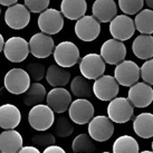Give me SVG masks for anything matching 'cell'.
<instances>
[{"instance_id": "obj_13", "label": "cell", "mask_w": 153, "mask_h": 153, "mask_svg": "<svg viewBox=\"0 0 153 153\" xmlns=\"http://www.w3.org/2000/svg\"><path fill=\"white\" fill-rule=\"evenodd\" d=\"M126 47L123 44V42H120L116 39H108L103 44L101 47V54L104 63H107L110 65H117L124 60L126 56Z\"/></svg>"}, {"instance_id": "obj_23", "label": "cell", "mask_w": 153, "mask_h": 153, "mask_svg": "<svg viewBox=\"0 0 153 153\" xmlns=\"http://www.w3.org/2000/svg\"><path fill=\"white\" fill-rule=\"evenodd\" d=\"M132 51L140 59H151L153 57V37L151 35H140L132 43Z\"/></svg>"}, {"instance_id": "obj_43", "label": "cell", "mask_w": 153, "mask_h": 153, "mask_svg": "<svg viewBox=\"0 0 153 153\" xmlns=\"http://www.w3.org/2000/svg\"><path fill=\"white\" fill-rule=\"evenodd\" d=\"M102 153H111V152H102Z\"/></svg>"}, {"instance_id": "obj_27", "label": "cell", "mask_w": 153, "mask_h": 153, "mask_svg": "<svg viewBox=\"0 0 153 153\" xmlns=\"http://www.w3.org/2000/svg\"><path fill=\"white\" fill-rule=\"evenodd\" d=\"M135 28L142 35H151L153 33V11L152 9H144L137 13L135 20H133Z\"/></svg>"}, {"instance_id": "obj_20", "label": "cell", "mask_w": 153, "mask_h": 153, "mask_svg": "<svg viewBox=\"0 0 153 153\" xmlns=\"http://www.w3.org/2000/svg\"><path fill=\"white\" fill-rule=\"evenodd\" d=\"M22 122V113L13 104H4L0 106V128L13 130Z\"/></svg>"}, {"instance_id": "obj_32", "label": "cell", "mask_w": 153, "mask_h": 153, "mask_svg": "<svg viewBox=\"0 0 153 153\" xmlns=\"http://www.w3.org/2000/svg\"><path fill=\"white\" fill-rule=\"evenodd\" d=\"M33 144L36 145V148H47L49 145H54L56 143V139L54 134L48 131H39L31 137Z\"/></svg>"}, {"instance_id": "obj_40", "label": "cell", "mask_w": 153, "mask_h": 153, "mask_svg": "<svg viewBox=\"0 0 153 153\" xmlns=\"http://www.w3.org/2000/svg\"><path fill=\"white\" fill-rule=\"evenodd\" d=\"M4 36L0 34V53L1 51L4 49Z\"/></svg>"}, {"instance_id": "obj_17", "label": "cell", "mask_w": 153, "mask_h": 153, "mask_svg": "<svg viewBox=\"0 0 153 153\" xmlns=\"http://www.w3.org/2000/svg\"><path fill=\"white\" fill-rule=\"evenodd\" d=\"M28 46L29 53H31L36 58H47L53 54L55 44L49 35L37 33L30 38Z\"/></svg>"}, {"instance_id": "obj_12", "label": "cell", "mask_w": 153, "mask_h": 153, "mask_svg": "<svg viewBox=\"0 0 153 153\" xmlns=\"http://www.w3.org/2000/svg\"><path fill=\"white\" fill-rule=\"evenodd\" d=\"M79 71L83 77L87 79H96L105 72V63L98 54L91 53L79 60Z\"/></svg>"}, {"instance_id": "obj_24", "label": "cell", "mask_w": 153, "mask_h": 153, "mask_svg": "<svg viewBox=\"0 0 153 153\" xmlns=\"http://www.w3.org/2000/svg\"><path fill=\"white\" fill-rule=\"evenodd\" d=\"M133 130L142 139H151L153 136V115L141 113L133 121Z\"/></svg>"}, {"instance_id": "obj_29", "label": "cell", "mask_w": 153, "mask_h": 153, "mask_svg": "<svg viewBox=\"0 0 153 153\" xmlns=\"http://www.w3.org/2000/svg\"><path fill=\"white\" fill-rule=\"evenodd\" d=\"M72 150L75 153H94L96 150L94 140L86 133H82L74 139Z\"/></svg>"}, {"instance_id": "obj_37", "label": "cell", "mask_w": 153, "mask_h": 153, "mask_svg": "<svg viewBox=\"0 0 153 153\" xmlns=\"http://www.w3.org/2000/svg\"><path fill=\"white\" fill-rule=\"evenodd\" d=\"M43 153H66V152H65V150L63 149V148H60L58 145L54 144V145H49V146L45 148Z\"/></svg>"}, {"instance_id": "obj_36", "label": "cell", "mask_w": 153, "mask_h": 153, "mask_svg": "<svg viewBox=\"0 0 153 153\" xmlns=\"http://www.w3.org/2000/svg\"><path fill=\"white\" fill-rule=\"evenodd\" d=\"M51 0H25V7L31 13H42L48 8Z\"/></svg>"}, {"instance_id": "obj_9", "label": "cell", "mask_w": 153, "mask_h": 153, "mask_svg": "<svg viewBox=\"0 0 153 153\" xmlns=\"http://www.w3.org/2000/svg\"><path fill=\"white\" fill-rule=\"evenodd\" d=\"M4 54L11 63H22L29 54V46L27 40L22 37H11L4 45Z\"/></svg>"}, {"instance_id": "obj_2", "label": "cell", "mask_w": 153, "mask_h": 153, "mask_svg": "<svg viewBox=\"0 0 153 153\" xmlns=\"http://www.w3.org/2000/svg\"><path fill=\"white\" fill-rule=\"evenodd\" d=\"M55 121L54 112L44 104H37L33 106L28 114V122L30 126L36 131H47L51 128Z\"/></svg>"}, {"instance_id": "obj_26", "label": "cell", "mask_w": 153, "mask_h": 153, "mask_svg": "<svg viewBox=\"0 0 153 153\" xmlns=\"http://www.w3.org/2000/svg\"><path fill=\"white\" fill-rule=\"evenodd\" d=\"M46 88L40 83H33L30 84L28 89L25 92L24 102L27 106H35L37 104H40L46 98Z\"/></svg>"}, {"instance_id": "obj_10", "label": "cell", "mask_w": 153, "mask_h": 153, "mask_svg": "<svg viewBox=\"0 0 153 153\" xmlns=\"http://www.w3.org/2000/svg\"><path fill=\"white\" fill-rule=\"evenodd\" d=\"M110 22V33L116 40H128L134 35L135 26L133 19L128 15H117Z\"/></svg>"}, {"instance_id": "obj_35", "label": "cell", "mask_w": 153, "mask_h": 153, "mask_svg": "<svg viewBox=\"0 0 153 153\" xmlns=\"http://www.w3.org/2000/svg\"><path fill=\"white\" fill-rule=\"evenodd\" d=\"M140 76L142 77V79L144 81V83L149 84V85H152L153 84V60H152V58L144 62V64L141 66Z\"/></svg>"}, {"instance_id": "obj_22", "label": "cell", "mask_w": 153, "mask_h": 153, "mask_svg": "<svg viewBox=\"0 0 153 153\" xmlns=\"http://www.w3.org/2000/svg\"><path fill=\"white\" fill-rule=\"evenodd\" d=\"M86 10V0H63L60 2V13L71 20H77L85 16Z\"/></svg>"}, {"instance_id": "obj_18", "label": "cell", "mask_w": 153, "mask_h": 153, "mask_svg": "<svg viewBox=\"0 0 153 153\" xmlns=\"http://www.w3.org/2000/svg\"><path fill=\"white\" fill-rule=\"evenodd\" d=\"M47 106L53 112L62 114L68 110L72 103V95L67 89L63 87H55L46 95Z\"/></svg>"}, {"instance_id": "obj_1", "label": "cell", "mask_w": 153, "mask_h": 153, "mask_svg": "<svg viewBox=\"0 0 153 153\" xmlns=\"http://www.w3.org/2000/svg\"><path fill=\"white\" fill-rule=\"evenodd\" d=\"M133 105L126 97L113 98L107 106V117L115 123H126L133 117Z\"/></svg>"}, {"instance_id": "obj_8", "label": "cell", "mask_w": 153, "mask_h": 153, "mask_svg": "<svg viewBox=\"0 0 153 153\" xmlns=\"http://www.w3.org/2000/svg\"><path fill=\"white\" fill-rule=\"evenodd\" d=\"M114 78L122 86H132L140 78V67L133 60H122L114 69Z\"/></svg>"}, {"instance_id": "obj_16", "label": "cell", "mask_w": 153, "mask_h": 153, "mask_svg": "<svg viewBox=\"0 0 153 153\" xmlns=\"http://www.w3.org/2000/svg\"><path fill=\"white\" fill-rule=\"evenodd\" d=\"M4 22L13 29H24L30 22L29 10L24 4H13L4 13Z\"/></svg>"}, {"instance_id": "obj_39", "label": "cell", "mask_w": 153, "mask_h": 153, "mask_svg": "<svg viewBox=\"0 0 153 153\" xmlns=\"http://www.w3.org/2000/svg\"><path fill=\"white\" fill-rule=\"evenodd\" d=\"M18 0H0V4L1 6H6V7H10L13 4H17Z\"/></svg>"}, {"instance_id": "obj_5", "label": "cell", "mask_w": 153, "mask_h": 153, "mask_svg": "<svg viewBox=\"0 0 153 153\" xmlns=\"http://www.w3.org/2000/svg\"><path fill=\"white\" fill-rule=\"evenodd\" d=\"M4 83L9 93L19 95L25 93L30 86V77L25 69L13 68L6 74Z\"/></svg>"}, {"instance_id": "obj_4", "label": "cell", "mask_w": 153, "mask_h": 153, "mask_svg": "<svg viewBox=\"0 0 153 153\" xmlns=\"http://www.w3.org/2000/svg\"><path fill=\"white\" fill-rule=\"evenodd\" d=\"M39 29L46 35L58 34L64 27V17L60 11L54 8L45 9L37 20Z\"/></svg>"}, {"instance_id": "obj_42", "label": "cell", "mask_w": 153, "mask_h": 153, "mask_svg": "<svg viewBox=\"0 0 153 153\" xmlns=\"http://www.w3.org/2000/svg\"><path fill=\"white\" fill-rule=\"evenodd\" d=\"M139 153H152V151H149V150H145V151H142V152H139Z\"/></svg>"}, {"instance_id": "obj_3", "label": "cell", "mask_w": 153, "mask_h": 153, "mask_svg": "<svg viewBox=\"0 0 153 153\" xmlns=\"http://www.w3.org/2000/svg\"><path fill=\"white\" fill-rule=\"evenodd\" d=\"M54 59L60 67H72L79 60V49L72 42H62L53 51Z\"/></svg>"}, {"instance_id": "obj_15", "label": "cell", "mask_w": 153, "mask_h": 153, "mask_svg": "<svg viewBox=\"0 0 153 153\" xmlns=\"http://www.w3.org/2000/svg\"><path fill=\"white\" fill-rule=\"evenodd\" d=\"M128 89V100L133 106L139 108L148 107L153 101V88L146 83H135Z\"/></svg>"}, {"instance_id": "obj_30", "label": "cell", "mask_w": 153, "mask_h": 153, "mask_svg": "<svg viewBox=\"0 0 153 153\" xmlns=\"http://www.w3.org/2000/svg\"><path fill=\"white\" fill-rule=\"evenodd\" d=\"M71 91L73 95L79 98H86L92 95V85L89 79L83 76H76L71 83Z\"/></svg>"}, {"instance_id": "obj_33", "label": "cell", "mask_w": 153, "mask_h": 153, "mask_svg": "<svg viewBox=\"0 0 153 153\" xmlns=\"http://www.w3.org/2000/svg\"><path fill=\"white\" fill-rule=\"evenodd\" d=\"M144 0H119V7L125 15H135L142 10Z\"/></svg>"}, {"instance_id": "obj_38", "label": "cell", "mask_w": 153, "mask_h": 153, "mask_svg": "<svg viewBox=\"0 0 153 153\" xmlns=\"http://www.w3.org/2000/svg\"><path fill=\"white\" fill-rule=\"evenodd\" d=\"M17 153H40L36 146H33V145H27V146H22V149L19 150Z\"/></svg>"}, {"instance_id": "obj_19", "label": "cell", "mask_w": 153, "mask_h": 153, "mask_svg": "<svg viewBox=\"0 0 153 153\" xmlns=\"http://www.w3.org/2000/svg\"><path fill=\"white\" fill-rule=\"evenodd\" d=\"M93 17L101 22H108L116 16L117 6L114 0H95L92 7Z\"/></svg>"}, {"instance_id": "obj_7", "label": "cell", "mask_w": 153, "mask_h": 153, "mask_svg": "<svg viewBox=\"0 0 153 153\" xmlns=\"http://www.w3.org/2000/svg\"><path fill=\"white\" fill-rule=\"evenodd\" d=\"M120 91L119 83L116 82L113 76L110 75H102L95 79L93 86H92V92L94 95L101 100V101H111L117 96Z\"/></svg>"}, {"instance_id": "obj_6", "label": "cell", "mask_w": 153, "mask_h": 153, "mask_svg": "<svg viewBox=\"0 0 153 153\" xmlns=\"http://www.w3.org/2000/svg\"><path fill=\"white\" fill-rule=\"evenodd\" d=\"M88 135L97 142L110 140L114 133V124L107 116L98 115L88 122Z\"/></svg>"}, {"instance_id": "obj_25", "label": "cell", "mask_w": 153, "mask_h": 153, "mask_svg": "<svg viewBox=\"0 0 153 153\" xmlns=\"http://www.w3.org/2000/svg\"><path fill=\"white\" fill-rule=\"evenodd\" d=\"M46 79L53 87H64L71 79V73L58 65H51L46 72Z\"/></svg>"}, {"instance_id": "obj_34", "label": "cell", "mask_w": 153, "mask_h": 153, "mask_svg": "<svg viewBox=\"0 0 153 153\" xmlns=\"http://www.w3.org/2000/svg\"><path fill=\"white\" fill-rule=\"evenodd\" d=\"M26 72H27V74L29 75L31 79H34L35 82H38L44 78L45 74H46V68L42 63L31 62V63L27 64V66H26Z\"/></svg>"}, {"instance_id": "obj_14", "label": "cell", "mask_w": 153, "mask_h": 153, "mask_svg": "<svg viewBox=\"0 0 153 153\" xmlns=\"http://www.w3.org/2000/svg\"><path fill=\"white\" fill-rule=\"evenodd\" d=\"M101 33V24L93 16H83L77 19L75 34L83 42H93Z\"/></svg>"}, {"instance_id": "obj_28", "label": "cell", "mask_w": 153, "mask_h": 153, "mask_svg": "<svg viewBox=\"0 0 153 153\" xmlns=\"http://www.w3.org/2000/svg\"><path fill=\"white\" fill-rule=\"evenodd\" d=\"M113 153H139V143L131 135L119 136L113 143Z\"/></svg>"}, {"instance_id": "obj_21", "label": "cell", "mask_w": 153, "mask_h": 153, "mask_svg": "<svg viewBox=\"0 0 153 153\" xmlns=\"http://www.w3.org/2000/svg\"><path fill=\"white\" fill-rule=\"evenodd\" d=\"M22 134L16 130H6L0 134V153H17L22 148Z\"/></svg>"}, {"instance_id": "obj_41", "label": "cell", "mask_w": 153, "mask_h": 153, "mask_svg": "<svg viewBox=\"0 0 153 153\" xmlns=\"http://www.w3.org/2000/svg\"><path fill=\"white\" fill-rule=\"evenodd\" d=\"M145 4H146V6L149 7V9L153 8V0H144Z\"/></svg>"}, {"instance_id": "obj_44", "label": "cell", "mask_w": 153, "mask_h": 153, "mask_svg": "<svg viewBox=\"0 0 153 153\" xmlns=\"http://www.w3.org/2000/svg\"><path fill=\"white\" fill-rule=\"evenodd\" d=\"M0 13H1V8H0Z\"/></svg>"}, {"instance_id": "obj_31", "label": "cell", "mask_w": 153, "mask_h": 153, "mask_svg": "<svg viewBox=\"0 0 153 153\" xmlns=\"http://www.w3.org/2000/svg\"><path fill=\"white\" fill-rule=\"evenodd\" d=\"M51 128H53L54 134L59 137H67L74 132V126L72 122L66 116H58L54 121Z\"/></svg>"}, {"instance_id": "obj_11", "label": "cell", "mask_w": 153, "mask_h": 153, "mask_svg": "<svg viewBox=\"0 0 153 153\" xmlns=\"http://www.w3.org/2000/svg\"><path fill=\"white\" fill-rule=\"evenodd\" d=\"M94 112L93 104L86 98H77L76 101H73L68 107L69 119L79 125L88 123L94 117Z\"/></svg>"}]
</instances>
